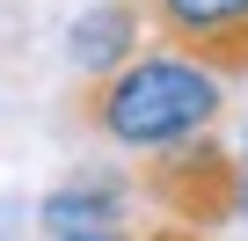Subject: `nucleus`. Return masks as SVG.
Segmentation results:
<instances>
[{
	"instance_id": "f257e3e1",
	"label": "nucleus",
	"mask_w": 248,
	"mask_h": 241,
	"mask_svg": "<svg viewBox=\"0 0 248 241\" xmlns=\"http://www.w3.org/2000/svg\"><path fill=\"white\" fill-rule=\"evenodd\" d=\"M219 110H226V80L175 44H146L139 59L88 80V95H80V117L124 154H168V146L212 132Z\"/></svg>"
},
{
	"instance_id": "20e7f679",
	"label": "nucleus",
	"mask_w": 248,
	"mask_h": 241,
	"mask_svg": "<svg viewBox=\"0 0 248 241\" xmlns=\"http://www.w3.org/2000/svg\"><path fill=\"white\" fill-rule=\"evenodd\" d=\"M139 51H146V8H139V0H95V8L66 30V59L88 80L117 73L124 59H139Z\"/></svg>"
},
{
	"instance_id": "0eeeda50",
	"label": "nucleus",
	"mask_w": 248,
	"mask_h": 241,
	"mask_svg": "<svg viewBox=\"0 0 248 241\" xmlns=\"http://www.w3.org/2000/svg\"><path fill=\"white\" fill-rule=\"evenodd\" d=\"M241 154H248V132H241Z\"/></svg>"
},
{
	"instance_id": "423d86ee",
	"label": "nucleus",
	"mask_w": 248,
	"mask_h": 241,
	"mask_svg": "<svg viewBox=\"0 0 248 241\" xmlns=\"http://www.w3.org/2000/svg\"><path fill=\"white\" fill-rule=\"evenodd\" d=\"M233 219H248V161H241V190H233Z\"/></svg>"
},
{
	"instance_id": "f03ea898",
	"label": "nucleus",
	"mask_w": 248,
	"mask_h": 241,
	"mask_svg": "<svg viewBox=\"0 0 248 241\" xmlns=\"http://www.w3.org/2000/svg\"><path fill=\"white\" fill-rule=\"evenodd\" d=\"M139 190L175 219V226H197V234H212V226H226L233 219V190H241V161L212 139V132H197V139H183V146H168V154H146V176H139Z\"/></svg>"
},
{
	"instance_id": "39448f33",
	"label": "nucleus",
	"mask_w": 248,
	"mask_h": 241,
	"mask_svg": "<svg viewBox=\"0 0 248 241\" xmlns=\"http://www.w3.org/2000/svg\"><path fill=\"white\" fill-rule=\"evenodd\" d=\"M124 205H132V183L109 176V168H95V176L59 183L37 212H44L51 234H109V226H124Z\"/></svg>"
},
{
	"instance_id": "7ed1b4c3",
	"label": "nucleus",
	"mask_w": 248,
	"mask_h": 241,
	"mask_svg": "<svg viewBox=\"0 0 248 241\" xmlns=\"http://www.w3.org/2000/svg\"><path fill=\"white\" fill-rule=\"evenodd\" d=\"M146 22L161 44L204 59L219 80L248 73V0H146Z\"/></svg>"
}]
</instances>
